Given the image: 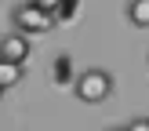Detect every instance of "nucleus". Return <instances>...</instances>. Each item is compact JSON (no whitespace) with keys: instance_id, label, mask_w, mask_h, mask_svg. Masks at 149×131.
Masks as SVG:
<instances>
[{"instance_id":"nucleus-6","label":"nucleus","mask_w":149,"mask_h":131,"mask_svg":"<svg viewBox=\"0 0 149 131\" xmlns=\"http://www.w3.org/2000/svg\"><path fill=\"white\" fill-rule=\"evenodd\" d=\"M69 66H73L69 55H58V58H55V80H58V84H73V80H77Z\"/></svg>"},{"instance_id":"nucleus-7","label":"nucleus","mask_w":149,"mask_h":131,"mask_svg":"<svg viewBox=\"0 0 149 131\" xmlns=\"http://www.w3.org/2000/svg\"><path fill=\"white\" fill-rule=\"evenodd\" d=\"M80 11V0H62L55 11V22H73V15Z\"/></svg>"},{"instance_id":"nucleus-3","label":"nucleus","mask_w":149,"mask_h":131,"mask_svg":"<svg viewBox=\"0 0 149 131\" xmlns=\"http://www.w3.org/2000/svg\"><path fill=\"white\" fill-rule=\"evenodd\" d=\"M29 51H33V40H29V33H18V29H11V33L0 36V62H22L26 66Z\"/></svg>"},{"instance_id":"nucleus-5","label":"nucleus","mask_w":149,"mask_h":131,"mask_svg":"<svg viewBox=\"0 0 149 131\" xmlns=\"http://www.w3.org/2000/svg\"><path fill=\"white\" fill-rule=\"evenodd\" d=\"M22 80H26V66L22 62H0V87H4V91H11Z\"/></svg>"},{"instance_id":"nucleus-10","label":"nucleus","mask_w":149,"mask_h":131,"mask_svg":"<svg viewBox=\"0 0 149 131\" xmlns=\"http://www.w3.org/2000/svg\"><path fill=\"white\" fill-rule=\"evenodd\" d=\"M106 131H127V128H106Z\"/></svg>"},{"instance_id":"nucleus-4","label":"nucleus","mask_w":149,"mask_h":131,"mask_svg":"<svg viewBox=\"0 0 149 131\" xmlns=\"http://www.w3.org/2000/svg\"><path fill=\"white\" fill-rule=\"evenodd\" d=\"M124 18H127L135 29H149V0H127Z\"/></svg>"},{"instance_id":"nucleus-2","label":"nucleus","mask_w":149,"mask_h":131,"mask_svg":"<svg viewBox=\"0 0 149 131\" xmlns=\"http://www.w3.org/2000/svg\"><path fill=\"white\" fill-rule=\"evenodd\" d=\"M11 26L18 29V33L36 36V33H47V29L55 26V15H47L44 7H36L33 0H26V4L11 7Z\"/></svg>"},{"instance_id":"nucleus-9","label":"nucleus","mask_w":149,"mask_h":131,"mask_svg":"<svg viewBox=\"0 0 149 131\" xmlns=\"http://www.w3.org/2000/svg\"><path fill=\"white\" fill-rule=\"evenodd\" d=\"M33 4H36V7H44V11H47V15H55L62 0H33Z\"/></svg>"},{"instance_id":"nucleus-8","label":"nucleus","mask_w":149,"mask_h":131,"mask_svg":"<svg viewBox=\"0 0 149 131\" xmlns=\"http://www.w3.org/2000/svg\"><path fill=\"white\" fill-rule=\"evenodd\" d=\"M127 131H149V116H135V120H127Z\"/></svg>"},{"instance_id":"nucleus-1","label":"nucleus","mask_w":149,"mask_h":131,"mask_svg":"<svg viewBox=\"0 0 149 131\" xmlns=\"http://www.w3.org/2000/svg\"><path fill=\"white\" fill-rule=\"evenodd\" d=\"M113 73L109 69H98V66H87V69L77 73V80H73V95H77V102H84V106H102L106 98H113Z\"/></svg>"}]
</instances>
